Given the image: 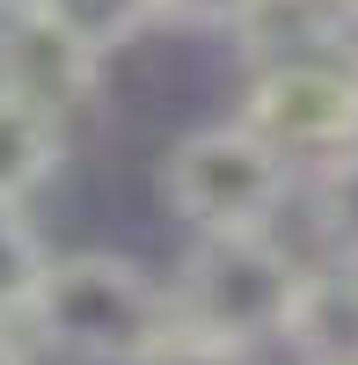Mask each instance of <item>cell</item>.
Returning a JSON list of instances; mask_svg holds the SVG:
<instances>
[{"label":"cell","mask_w":358,"mask_h":365,"mask_svg":"<svg viewBox=\"0 0 358 365\" xmlns=\"http://www.w3.org/2000/svg\"><path fill=\"white\" fill-rule=\"evenodd\" d=\"M22 322L58 358L139 365L168 336V285L117 249H66V256H44Z\"/></svg>","instance_id":"1"},{"label":"cell","mask_w":358,"mask_h":365,"mask_svg":"<svg viewBox=\"0 0 358 365\" xmlns=\"http://www.w3.org/2000/svg\"><path fill=\"white\" fill-rule=\"evenodd\" d=\"M300 256L278 249V234H220L198 241L183 270L168 278V322L190 336H213L234 351H263L285 336L300 299Z\"/></svg>","instance_id":"2"},{"label":"cell","mask_w":358,"mask_h":365,"mask_svg":"<svg viewBox=\"0 0 358 365\" xmlns=\"http://www.w3.org/2000/svg\"><path fill=\"white\" fill-rule=\"evenodd\" d=\"M285 190H292V168L263 139H249L234 117L227 125H205V132H183L161 161V197L198 241L271 234Z\"/></svg>","instance_id":"3"},{"label":"cell","mask_w":358,"mask_h":365,"mask_svg":"<svg viewBox=\"0 0 358 365\" xmlns=\"http://www.w3.org/2000/svg\"><path fill=\"white\" fill-rule=\"evenodd\" d=\"M234 125L263 139L271 154L292 161H337L358 146V58L351 51H307V58H271L242 88Z\"/></svg>","instance_id":"4"},{"label":"cell","mask_w":358,"mask_h":365,"mask_svg":"<svg viewBox=\"0 0 358 365\" xmlns=\"http://www.w3.org/2000/svg\"><path fill=\"white\" fill-rule=\"evenodd\" d=\"M96 58L73 51L66 37H51L44 22H29L22 8L8 15V29H0V96H15L29 110H44L58 132H66V117L81 103H96Z\"/></svg>","instance_id":"5"},{"label":"cell","mask_w":358,"mask_h":365,"mask_svg":"<svg viewBox=\"0 0 358 365\" xmlns=\"http://www.w3.org/2000/svg\"><path fill=\"white\" fill-rule=\"evenodd\" d=\"M307 365H358V263H314L300 270L285 336Z\"/></svg>","instance_id":"6"},{"label":"cell","mask_w":358,"mask_h":365,"mask_svg":"<svg viewBox=\"0 0 358 365\" xmlns=\"http://www.w3.org/2000/svg\"><path fill=\"white\" fill-rule=\"evenodd\" d=\"M29 22H44L51 37H66L73 51H88L103 66L110 51H125L132 37L154 29V0H22Z\"/></svg>","instance_id":"7"},{"label":"cell","mask_w":358,"mask_h":365,"mask_svg":"<svg viewBox=\"0 0 358 365\" xmlns=\"http://www.w3.org/2000/svg\"><path fill=\"white\" fill-rule=\"evenodd\" d=\"M66 161V132L44 110L0 96V205H29Z\"/></svg>","instance_id":"8"},{"label":"cell","mask_w":358,"mask_h":365,"mask_svg":"<svg viewBox=\"0 0 358 365\" xmlns=\"http://www.w3.org/2000/svg\"><path fill=\"white\" fill-rule=\"evenodd\" d=\"M314 234L329 241L344 263H358V146L314 168Z\"/></svg>","instance_id":"9"},{"label":"cell","mask_w":358,"mask_h":365,"mask_svg":"<svg viewBox=\"0 0 358 365\" xmlns=\"http://www.w3.org/2000/svg\"><path fill=\"white\" fill-rule=\"evenodd\" d=\"M44 241H37V227H29V212L22 205H0V322H22V307H29V285H37V270H44Z\"/></svg>","instance_id":"10"},{"label":"cell","mask_w":358,"mask_h":365,"mask_svg":"<svg viewBox=\"0 0 358 365\" xmlns=\"http://www.w3.org/2000/svg\"><path fill=\"white\" fill-rule=\"evenodd\" d=\"M263 8V0H154V22H183V29H227L242 37V22Z\"/></svg>","instance_id":"11"},{"label":"cell","mask_w":358,"mask_h":365,"mask_svg":"<svg viewBox=\"0 0 358 365\" xmlns=\"http://www.w3.org/2000/svg\"><path fill=\"white\" fill-rule=\"evenodd\" d=\"M139 365H256V351H234V344H213V336H190V329L168 322V336L146 351Z\"/></svg>","instance_id":"12"},{"label":"cell","mask_w":358,"mask_h":365,"mask_svg":"<svg viewBox=\"0 0 358 365\" xmlns=\"http://www.w3.org/2000/svg\"><path fill=\"white\" fill-rule=\"evenodd\" d=\"M0 365H29V351H22V336H15L8 322H0Z\"/></svg>","instance_id":"13"},{"label":"cell","mask_w":358,"mask_h":365,"mask_svg":"<svg viewBox=\"0 0 358 365\" xmlns=\"http://www.w3.org/2000/svg\"><path fill=\"white\" fill-rule=\"evenodd\" d=\"M322 8L337 15V29H344V37H351V29H358V0H322Z\"/></svg>","instance_id":"14"},{"label":"cell","mask_w":358,"mask_h":365,"mask_svg":"<svg viewBox=\"0 0 358 365\" xmlns=\"http://www.w3.org/2000/svg\"><path fill=\"white\" fill-rule=\"evenodd\" d=\"M0 8H22V0H0Z\"/></svg>","instance_id":"15"}]
</instances>
